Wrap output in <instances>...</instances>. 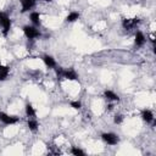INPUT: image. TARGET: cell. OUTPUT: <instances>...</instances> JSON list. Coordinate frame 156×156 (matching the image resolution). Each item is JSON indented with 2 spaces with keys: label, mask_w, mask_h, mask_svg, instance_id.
<instances>
[{
  "label": "cell",
  "mask_w": 156,
  "mask_h": 156,
  "mask_svg": "<svg viewBox=\"0 0 156 156\" xmlns=\"http://www.w3.org/2000/svg\"><path fill=\"white\" fill-rule=\"evenodd\" d=\"M141 118H143V121L144 122H146V123H155V117H154V113H152V111H150V110H143L141 111Z\"/></svg>",
  "instance_id": "7"
},
{
  "label": "cell",
  "mask_w": 156,
  "mask_h": 156,
  "mask_svg": "<svg viewBox=\"0 0 156 156\" xmlns=\"http://www.w3.org/2000/svg\"><path fill=\"white\" fill-rule=\"evenodd\" d=\"M10 73V68L7 66H4V65H0V82L1 80H5L7 78Z\"/></svg>",
  "instance_id": "11"
},
{
  "label": "cell",
  "mask_w": 156,
  "mask_h": 156,
  "mask_svg": "<svg viewBox=\"0 0 156 156\" xmlns=\"http://www.w3.org/2000/svg\"><path fill=\"white\" fill-rule=\"evenodd\" d=\"M134 41H135L136 46H143L145 44V41H146V38L141 32H136L135 35H134Z\"/></svg>",
  "instance_id": "9"
},
{
  "label": "cell",
  "mask_w": 156,
  "mask_h": 156,
  "mask_svg": "<svg viewBox=\"0 0 156 156\" xmlns=\"http://www.w3.org/2000/svg\"><path fill=\"white\" fill-rule=\"evenodd\" d=\"M23 33H24V35H26L29 40H33V39H35V38L40 37V32H39L35 27H33V26H24V27H23Z\"/></svg>",
  "instance_id": "3"
},
{
  "label": "cell",
  "mask_w": 156,
  "mask_h": 156,
  "mask_svg": "<svg viewBox=\"0 0 156 156\" xmlns=\"http://www.w3.org/2000/svg\"><path fill=\"white\" fill-rule=\"evenodd\" d=\"M30 21L34 26H40V13L39 12H32L30 13Z\"/></svg>",
  "instance_id": "13"
},
{
  "label": "cell",
  "mask_w": 156,
  "mask_h": 156,
  "mask_svg": "<svg viewBox=\"0 0 156 156\" xmlns=\"http://www.w3.org/2000/svg\"><path fill=\"white\" fill-rule=\"evenodd\" d=\"M122 121H123V116H122V115H116L115 118H113V122H115L116 124L122 123Z\"/></svg>",
  "instance_id": "19"
},
{
  "label": "cell",
  "mask_w": 156,
  "mask_h": 156,
  "mask_svg": "<svg viewBox=\"0 0 156 156\" xmlns=\"http://www.w3.org/2000/svg\"><path fill=\"white\" fill-rule=\"evenodd\" d=\"M71 107H73V108H76V110H79L80 107H82V104H80V101H71Z\"/></svg>",
  "instance_id": "18"
},
{
  "label": "cell",
  "mask_w": 156,
  "mask_h": 156,
  "mask_svg": "<svg viewBox=\"0 0 156 156\" xmlns=\"http://www.w3.org/2000/svg\"><path fill=\"white\" fill-rule=\"evenodd\" d=\"M78 18H79V13L76 12V11H73V12L68 13V16L66 17V21H67V22H74V21H77Z\"/></svg>",
  "instance_id": "15"
},
{
  "label": "cell",
  "mask_w": 156,
  "mask_h": 156,
  "mask_svg": "<svg viewBox=\"0 0 156 156\" xmlns=\"http://www.w3.org/2000/svg\"><path fill=\"white\" fill-rule=\"evenodd\" d=\"M43 61H44V63L46 65V67H49V68H55V67H56V61H55V58H54L52 56H50V55H44V56H43Z\"/></svg>",
  "instance_id": "10"
},
{
  "label": "cell",
  "mask_w": 156,
  "mask_h": 156,
  "mask_svg": "<svg viewBox=\"0 0 156 156\" xmlns=\"http://www.w3.org/2000/svg\"><path fill=\"white\" fill-rule=\"evenodd\" d=\"M27 126H28V128H29L32 132H35V130L38 129V127H39V124H38V122H37L35 119H28Z\"/></svg>",
  "instance_id": "14"
},
{
  "label": "cell",
  "mask_w": 156,
  "mask_h": 156,
  "mask_svg": "<svg viewBox=\"0 0 156 156\" xmlns=\"http://www.w3.org/2000/svg\"><path fill=\"white\" fill-rule=\"evenodd\" d=\"M0 24L4 28L2 29V34L6 37L7 33H9V30H10V28H11V20L7 16V13H5L2 11H0Z\"/></svg>",
  "instance_id": "2"
},
{
  "label": "cell",
  "mask_w": 156,
  "mask_h": 156,
  "mask_svg": "<svg viewBox=\"0 0 156 156\" xmlns=\"http://www.w3.org/2000/svg\"><path fill=\"white\" fill-rule=\"evenodd\" d=\"M71 154L74 155V156H84V155H85L83 150H80V149H78V147H76V146H72Z\"/></svg>",
  "instance_id": "17"
},
{
  "label": "cell",
  "mask_w": 156,
  "mask_h": 156,
  "mask_svg": "<svg viewBox=\"0 0 156 156\" xmlns=\"http://www.w3.org/2000/svg\"><path fill=\"white\" fill-rule=\"evenodd\" d=\"M112 108H113V105H112V104L107 105V110H112Z\"/></svg>",
  "instance_id": "20"
},
{
  "label": "cell",
  "mask_w": 156,
  "mask_h": 156,
  "mask_svg": "<svg viewBox=\"0 0 156 156\" xmlns=\"http://www.w3.org/2000/svg\"><path fill=\"white\" fill-rule=\"evenodd\" d=\"M21 1V5H22V12H27L29 11L37 2V0H20ZM46 1H50V0H46Z\"/></svg>",
  "instance_id": "8"
},
{
  "label": "cell",
  "mask_w": 156,
  "mask_h": 156,
  "mask_svg": "<svg viewBox=\"0 0 156 156\" xmlns=\"http://www.w3.org/2000/svg\"><path fill=\"white\" fill-rule=\"evenodd\" d=\"M139 22H140V20L136 18V17H135V18H124L123 22H122V26H123L124 29H132V28H134Z\"/></svg>",
  "instance_id": "6"
},
{
  "label": "cell",
  "mask_w": 156,
  "mask_h": 156,
  "mask_svg": "<svg viewBox=\"0 0 156 156\" xmlns=\"http://www.w3.org/2000/svg\"><path fill=\"white\" fill-rule=\"evenodd\" d=\"M26 115L28 117H34L35 116V110H34V107L30 104H27L26 105Z\"/></svg>",
  "instance_id": "16"
},
{
  "label": "cell",
  "mask_w": 156,
  "mask_h": 156,
  "mask_svg": "<svg viewBox=\"0 0 156 156\" xmlns=\"http://www.w3.org/2000/svg\"><path fill=\"white\" fill-rule=\"evenodd\" d=\"M104 95L107 100H111V101H118L119 100V96L117 94H115L113 91H111V90H105Z\"/></svg>",
  "instance_id": "12"
},
{
  "label": "cell",
  "mask_w": 156,
  "mask_h": 156,
  "mask_svg": "<svg viewBox=\"0 0 156 156\" xmlns=\"http://www.w3.org/2000/svg\"><path fill=\"white\" fill-rule=\"evenodd\" d=\"M101 138H102V140H104L106 144H108V145H116V144L119 141L118 136H117L115 133H102V134H101Z\"/></svg>",
  "instance_id": "4"
},
{
  "label": "cell",
  "mask_w": 156,
  "mask_h": 156,
  "mask_svg": "<svg viewBox=\"0 0 156 156\" xmlns=\"http://www.w3.org/2000/svg\"><path fill=\"white\" fill-rule=\"evenodd\" d=\"M56 74L60 78H65L68 80H77L78 79V74L73 71V69H63L61 67H55Z\"/></svg>",
  "instance_id": "1"
},
{
  "label": "cell",
  "mask_w": 156,
  "mask_h": 156,
  "mask_svg": "<svg viewBox=\"0 0 156 156\" xmlns=\"http://www.w3.org/2000/svg\"><path fill=\"white\" fill-rule=\"evenodd\" d=\"M0 121L4 124H16L18 122V117L16 116H10L5 112H0Z\"/></svg>",
  "instance_id": "5"
}]
</instances>
